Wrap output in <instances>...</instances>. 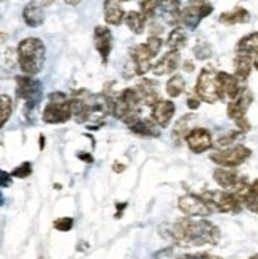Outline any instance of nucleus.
I'll list each match as a JSON object with an SVG mask.
<instances>
[{
	"label": "nucleus",
	"instance_id": "24",
	"mask_svg": "<svg viewBox=\"0 0 258 259\" xmlns=\"http://www.w3.org/2000/svg\"><path fill=\"white\" fill-rule=\"evenodd\" d=\"M124 22L127 24V27L136 35H141L144 32L146 18L143 16V13L141 11H128L124 16Z\"/></svg>",
	"mask_w": 258,
	"mask_h": 259
},
{
	"label": "nucleus",
	"instance_id": "2",
	"mask_svg": "<svg viewBox=\"0 0 258 259\" xmlns=\"http://www.w3.org/2000/svg\"><path fill=\"white\" fill-rule=\"evenodd\" d=\"M46 59V48L40 38H25L18 46V60L21 70L27 74L33 76L40 73Z\"/></svg>",
	"mask_w": 258,
	"mask_h": 259
},
{
	"label": "nucleus",
	"instance_id": "1",
	"mask_svg": "<svg viewBox=\"0 0 258 259\" xmlns=\"http://www.w3.org/2000/svg\"><path fill=\"white\" fill-rule=\"evenodd\" d=\"M163 239L179 247H203L217 245L220 240V231L208 220L179 218L174 223H165L159 228Z\"/></svg>",
	"mask_w": 258,
	"mask_h": 259
},
{
	"label": "nucleus",
	"instance_id": "47",
	"mask_svg": "<svg viewBox=\"0 0 258 259\" xmlns=\"http://www.w3.org/2000/svg\"><path fill=\"white\" fill-rule=\"evenodd\" d=\"M7 38H8V36H7V33H4V32H0V43H4V41L7 40Z\"/></svg>",
	"mask_w": 258,
	"mask_h": 259
},
{
	"label": "nucleus",
	"instance_id": "50",
	"mask_svg": "<svg viewBox=\"0 0 258 259\" xmlns=\"http://www.w3.org/2000/svg\"><path fill=\"white\" fill-rule=\"evenodd\" d=\"M119 2H128V0H119Z\"/></svg>",
	"mask_w": 258,
	"mask_h": 259
},
{
	"label": "nucleus",
	"instance_id": "30",
	"mask_svg": "<svg viewBox=\"0 0 258 259\" xmlns=\"http://www.w3.org/2000/svg\"><path fill=\"white\" fill-rule=\"evenodd\" d=\"M159 2H160V0H143V2L139 4L141 13H143V16H144L146 19H148V18H154V16L157 15Z\"/></svg>",
	"mask_w": 258,
	"mask_h": 259
},
{
	"label": "nucleus",
	"instance_id": "28",
	"mask_svg": "<svg viewBox=\"0 0 258 259\" xmlns=\"http://www.w3.org/2000/svg\"><path fill=\"white\" fill-rule=\"evenodd\" d=\"M184 89H186V81L182 79V76H179V74L171 76V79L166 82V94L171 98L179 97L184 92Z\"/></svg>",
	"mask_w": 258,
	"mask_h": 259
},
{
	"label": "nucleus",
	"instance_id": "38",
	"mask_svg": "<svg viewBox=\"0 0 258 259\" xmlns=\"http://www.w3.org/2000/svg\"><path fill=\"white\" fill-rule=\"evenodd\" d=\"M11 177H13L11 174H8V172L4 171V169H0V187H4V188L11 187V184H13Z\"/></svg>",
	"mask_w": 258,
	"mask_h": 259
},
{
	"label": "nucleus",
	"instance_id": "32",
	"mask_svg": "<svg viewBox=\"0 0 258 259\" xmlns=\"http://www.w3.org/2000/svg\"><path fill=\"white\" fill-rule=\"evenodd\" d=\"M241 136H242L241 132H231V133H228L227 136H224V138H220V139L217 141V147H218V149L231 147V144H233V142H236Z\"/></svg>",
	"mask_w": 258,
	"mask_h": 259
},
{
	"label": "nucleus",
	"instance_id": "44",
	"mask_svg": "<svg viewBox=\"0 0 258 259\" xmlns=\"http://www.w3.org/2000/svg\"><path fill=\"white\" fill-rule=\"evenodd\" d=\"M252 62H253V67H255V68L258 70V53H255V56H253Z\"/></svg>",
	"mask_w": 258,
	"mask_h": 259
},
{
	"label": "nucleus",
	"instance_id": "39",
	"mask_svg": "<svg viewBox=\"0 0 258 259\" xmlns=\"http://www.w3.org/2000/svg\"><path fill=\"white\" fill-rule=\"evenodd\" d=\"M187 106H189L190 109H198V108H200V98H198V97H190V98L187 100Z\"/></svg>",
	"mask_w": 258,
	"mask_h": 259
},
{
	"label": "nucleus",
	"instance_id": "42",
	"mask_svg": "<svg viewBox=\"0 0 258 259\" xmlns=\"http://www.w3.org/2000/svg\"><path fill=\"white\" fill-rule=\"evenodd\" d=\"M116 205H118V213H116V218H119V215H121V210L124 212V209H125L127 202H122V204H116Z\"/></svg>",
	"mask_w": 258,
	"mask_h": 259
},
{
	"label": "nucleus",
	"instance_id": "10",
	"mask_svg": "<svg viewBox=\"0 0 258 259\" xmlns=\"http://www.w3.org/2000/svg\"><path fill=\"white\" fill-rule=\"evenodd\" d=\"M214 180L224 190L238 194V196L241 198V201H242L244 194L249 191V185L246 182V179L238 176L235 171L225 169V167H218V169L214 171Z\"/></svg>",
	"mask_w": 258,
	"mask_h": 259
},
{
	"label": "nucleus",
	"instance_id": "9",
	"mask_svg": "<svg viewBox=\"0 0 258 259\" xmlns=\"http://www.w3.org/2000/svg\"><path fill=\"white\" fill-rule=\"evenodd\" d=\"M212 5L208 0H192L190 5H187L180 11V22H182L187 29L195 30L201 19L212 13Z\"/></svg>",
	"mask_w": 258,
	"mask_h": 259
},
{
	"label": "nucleus",
	"instance_id": "34",
	"mask_svg": "<svg viewBox=\"0 0 258 259\" xmlns=\"http://www.w3.org/2000/svg\"><path fill=\"white\" fill-rule=\"evenodd\" d=\"M54 228L60 232H68L71 228H73V218L70 217H62V218H57L54 222Z\"/></svg>",
	"mask_w": 258,
	"mask_h": 259
},
{
	"label": "nucleus",
	"instance_id": "3",
	"mask_svg": "<svg viewBox=\"0 0 258 259\" xmlns=\"http://www.w3.org/2000/svg\"><path fill=\"white\" fill-rule=\"evenodd\" d=\"M48 100L49 101L43 111V122L54 125V123H63L73 117L71 100L63 92H53Z\"/></svg>",
	"mask_w": 258,
	"mask_h": 259
},
{
	"label": "nucleus",
	"instance_id": "31",
	"mask_svg": "<svg viewBox=\"0 0 258 259\" xmlns=\"http://www.w3.org/2000/svg\"><path fill=\"white\" fill-rule=\"evenodd\" d=\"M193 54H195V57L198 60H206L212 56V48L208 43H198L195 46V49H193Z\"/></svg>",
	"mask_w": 258,
	"mask_h": 259
},
{
	"label": "nucleus",
	"instance_id": "49",
	"mask_svg": "<svg viewBox=\"0 0 258 259\" xmlns=\"http://www.w3.org/2000/svg\"><path fill=\"white\" fill-rule=\"evenodd\" d=\"M249 259H258V253H256V254H253V256H252V257H249Z\"/></svg>",
	"mask_w": 258,
	"mask_h": 259
},
{
	"label": "nucleus",
	"instance_id": "16",
	"mask_svg": "<svg viewBox=\"0 0 258 259\" xmlns=\"http://www.w3.org/2000/svg\"><path fill=\"white\" fill-rule=\"evenodd\" d=\"M217 81H218V87H220V94H222V100L228 98V100H235L239 94H241V85H239V79L236 76H231L228 73L218 71L217 73Z\"/></svg>",
	"mask_w": 258,
	"mask_h": 259
},
{
	"label": "nucleus",
	"instance_id": "23",
	"mask_svg": "<svg viewBox=\"0 0 258 259\" xmlns=\"http://www.w3.org/2000/svg\"><path fill=\"white\" fill-rule=\"evenodd\" d=\"M252 57L249 54H238L235 60V76L239 81H246L252 71Z\"/></svg>",
	"mask_w": 258,
	"mask_h": 259
},
{
	"label": "nucleus",
	"instance_id": "11",
	"mask_svg": "<svg viewBox=\"0 0 258 259\" xmlns=\"http://www.w3.org/2000/svg\"><path fill=\"white\" fill-rule=\"evenodd\" d=\"M179 210L189 215V217H209L214 210L212 207L204 201L203 196H197V194H184L177 201Z\"/></svg>",
	"mask_w": 258,
	"mask_h": 259
},
{
	"label": "nucleus",
	"instance_id": "46",
	"mask_svg": "<svg viewBox=\"0 0 258 259\" xmlns=\"http://www.w3.org/2000/svg\"><path fill=\"white\" fill-rule=\"evenodd\" d=\"M40 149L42 150L45 149V136L43 135H40Z\"/></svg>",
	"mask_w": 258,
	"mask_h": 259
},
{
	"label": "nucleus",
	"instance_id": "48",
	"mask_svg": "<svg viewBox=\"0 0 258 259\" xmlns=\"http://www.w3.org/2000/svg\"><path fill=\"white\" fill-rule=\"evenodd\" d=\"M2 204H4V194L0 193V205H2Z\"/></svg>",
	"mask_w": 258,
	"mask_h": 259
},
{
	"label": "nucleus",
	"instance_id": "4",
	"mask_svg": "<svg viewBox=\"0 0 258 259\" xmlns=\"http://www.w3.org/2000/svg\"><path fill=\"white\" fill-rule=\"evenodd\" d=\"M16 97L24 101L25 111L35 109L43 98V84L32 76L16 77Z\"/></svg>",
	"mask_w": 258,
	"mask_h": 259
},
{
	"label": "nucleus",
	"instance_id": "17",
	"mask_svg": "<svg viewBox=\"0 0 258 259\" xmlns=\"http://www.w3.org/2000/svg\"><path fill=\"white\" fill-rule=\"evenodd\" d=\"M179 51H168L156 65L152 67V73L156 76H165L171 74L179 67Z\"/></svg>",
	"mask_w": 258,
	"mask_h": 259
},
{
	"label": "nucleus",
	"instance_id": "35",
	"mask_svg": "<svg viewBox=\"0 0 258 259\" xmlns=\"http://www.w3.org/2000/svg\"><path fill=\"white\" fill-rule=\"evenodd\" d=\"M148 48L154 53V56H157L160 53V49H162V40H160V36H149L148 38V41H146Z\"/></svg>",
	"mask_w": 258,
	"mask_h": 259
},
{
	"label": "nucleus",
	"instance_id": "27",
	"mask_svg": "<svg viewBox=\"0 0 258 259\" xmlns=\"http://www.w3.org/2000/svg\"><path fill=\"white\" fill-rule=\"evenodd\" d=\"M166 45H168L170 51H180L182 48H186L187 45V33L184 29H173L171 33L168 35V40H166Z\"/></svg>",
	"mask_w": 258,
	"mask_h": 259
},
{
	"label": "nucleus",
	"instance_id": "5",
	"mask_svg": "<svg viewBox=\"0 0 258 259\" xmlns=\"http://www.w3.org/2000/svg\"><path fill=\"white\" fill-rule=\"evenodd\" d=\"M217 73L218 71L209 67L203 68L195 85V95L206 103H211V105L218 100H222L220 87H218V81H217Z\"/></svg>",
	"mask_w": 258,
	"mask_h": 259
},
{
	"label": "nucleus",
	"instance_id": "18",
	"mask_svg": "<svg viewBox=\"0 0 258 259\" xmlns=\"http://www.w3.org/2000/svg\"><path fill=\"white\" fill-rule=\"evenodd\" d=\"M157 15L166 24H177L180 21V11H179V0H160Z\"/></svg>",
	"mask_w": 258,
	"mask_h": 259
},
{
	"label": "nucleus",
	"instance_id": "33",
	"mask_svg": "<svg viewBox=\"0 0 258 259\" xmlns=\"http://www.w3.org/2000/svg\"><path fill=\"white\" fill-rule=\"evenodd\" d=\"M30 174H32V164L29 161L21 163L18 167H15V171L11 172V176L16 177V179H25V177H29Z\"/></svg>",
	"mask_w": 258,
	"mask_h": 259
},
{
	"label": "nucleus",
	"instance_id": "45",
	"mask_svg": "<svg viewBox=\"0 0 258 259\" xmlns=\"http://www.w3.org/2000/svg\"><path fill=\"white\" fill-rule=\"evenodd\" d=\"M65 2L68 4V5H78L81 0H65Z\"/></svg>",
	"mask_w": 258,
	"mask_h": 259
},
{
	"label": "nucleus",
	"instance_id": "29",
	"mask_svg": "<svg viewBox=\"0 0 258 259\" xmlns=\"http://www.w3.org/2000/svg\"><path fill=\"white\" fill-rule=\"evenodd\" d=\"M13 112V101L8 95H0V128H2L11 117Z\"/></svg>",
	"mask_w": 258,
	"mask_h": 259
},
{
	"label": "nucleus",
	"instance_id": "21",
	"mask_svg": "<svg viewBox=\"0 0 258 259\" xmlns=\"http://www.w3.org/2000/svg\"><path fill=\"white\" fill-rule=\"evenodd\" d=\"M222 24H228V25H233V24H246L250 21V15L246 8H241V7H236L231 11H227V13H222L220 18H218Z\"/></svg>",
	"mask_w": 258,
	"mask_h": 259
},
{
	"label": "nucleus",
	"instance_id": "36",
	"mask_svg": "<svg viewBox=\"0 0 258 259\" xmlns=\"http://www.w3.org/2000/svg\"><path fill=\"white\" fill-rule=\"evenodd\" d=\"M177 259H224V257L215 256V254H209V253H198V254H182Z\"/></svg>",
	"mask_w": 258,
	"mask_h": 259
},
{
	"label": "nucleus",
	"instance_id": "14",
	"mask_svg": "<svg viewBox=\"0 0 258 259\" xmlns=\"http://www.w3.org/2000/svg\"><path fill=\"white\" fill-rule=\"evenodd\" d=\"M94 45H95V49L98 51V54L101 57V62L106 63L109 53H111V48H113L111 30L103 27V25H97L95 30H94Z\"/></svg>",
	"mask_w": 258,
	"mask_h": 259
},
{
	"label": "nucleus",
	"instance_id": "43",
	"mask_svg": "<svg viewBox=\"0 0 258 259\" xmlns=\"http://www.w3.org/2000/svg\"><path fill=\"white\" fill-rule=\"evenodd\" d=\"M184 70L193 71V63H192V62H186V63H184Z\"/></svg>",
	"mask_w": 258,
	"mask_h": 259
},
{
	"label": "nucleus",
	"instance_id": "13",
	"mask_svg": "<svg viewBox=\"0 0 258 259\" xmlns=\"http://www.w3.org/2000/svg\"><path fill=\"white\" fill-rule=\"evenodd\" d=\"M132 60H133V65H135V73L136 74H144L151 70V62L152 59L156 57L154 56L152 51L148 48L146 43L143 45H136L132 51Z\"/></svg>",
	"mask_w": 258,
	"mask_h": 259
},
{
	"label": "nucleus",
	"instance_id": "22",
	"mask_svg": "<svg viewBox=\"0 0 258 259\" xmlns=\"http://www.w3.org/2000/svg\"><path fill=\"white\" fill-rule=\"evenodd\" d=\"M128 128L132 130V133H136L139 136H148V138H157L160 136V130L154 125V122L146 120V119H136L132 125H128Z\"/></svg>",
	"mask_w": 258,
	"mask_h": 259
},
{
	"label": "nucleus",
	"instance_id": "7",
	"mask_svg": "<svg viewBox=\"0 0 258 259\" xmlns=\"http://www.w3.org/2000/svg\"><path fill=\"white\" fill-rule=\"evenodd\" d=\"M203 198L217 212L238 213L242 205L241 198L231 191H204Z\"/></svg>",
	"mask_w": 258,
	"mask_h": 259
},
{
	"label": "nucleus",
	"instance_id": "15",
	"mask_svg": "<svg viewBox=\"0 0 258 259\" xmlns=\"http://www.w3.org/2000/svg\"><path fill=\"white\" fill-rule=\"evenodd\" d=\"M174 111H176V106L173 105L171 101L160 100V101H157L156 105L152 106V119H154V122H156L159 126L166 128V126L170 125L171 119H173Z\"/></svg>",
	"mask_w": 258,
	"mask_h": 259
},
{
	"label": "nucleus",
	"instance_id": "26",
	"mask_svg": "<svg viewBox=\"0 0 258 259\" xmlns=\"http://www.w3.org/2000/svg\"><path fill=\"white\" fill-rule=\"evenodd\" d=\"M236 53L238 54H249V56L258 53V32L241 38L239 43L236 45Z\"/></svg>",
	"mask_w": 258,
	"mask_h": 259
},
{
	"label": "nucleus",
	"instance_id": "8",
	"mask_svg": "<svg viewBox=\"0 0 258 259\" xmlns=\"http://www.w3.org/2000/svg\"><path fill=\"white\" fill-rule=\"evenodd\" d=\"M252 155V150L242 144L238 146H231L222 150H217L211 155V161H214L215 164L222 166V167H236L241 166L246 160H249V157Z\"/></svg>",
	"mask_w": 258,
	"mask_h": 259
},
{
	"label": "nucleus",
	"instance_id": "41",
	"mask_svg": "<svg viewBox=\"0 0 258 259\" xmlns=\"http://www.w3.org/2000/svg\"><path fill=\"white\" fill-rule=\"evenodd\" d=\"M113 171L114 172H124L125 171V164H121V163H118V161H116L114 164H113Z\"/></svg>",
	"mask_w": 258,
	"mask_h": 259
},
{
	"label": "nucleus",
	"instance_id": "20",
	"mask_svg": "<svg viewBox=\"0 0 258 259\" xmlns=\"http://www.w3.org/2000/svg\"><path fill=\"white\" fill-rule=\"evenodd\" d=\"M105 21L109 25H121L124 21V10L119 0H105Z\"/></svg>",
	"mask_w": 258,
	"mask_h": 259
},
{
	"label": "nucleus",
	"instance_id": "19",
	"mask_svg": "<svg viewBox=\"0 0 258 259\" xmlns=\"http://www.w3.org/2000/svg\"><path fill=\"white\" fill-rule=\"evenodd\" d=\"M22 19L29 27H40L45 21L43 8L38 2H29L22 10Z\"/></svg>",
	"mask_w": 258,
	"mask_h": 259
},
{
	"label": "nucleus",
	"instance_id": "25",
	"mask_svg": "<svg viewBox=\"0 0 258 259\" xmlns=\"http://www.w3.org/2000/svg\"><path fill=\"white\" fill-rule=\"evenodd\" d=\"M195 120V115L193 114H189V115H184V117H180L179 120H177V123H176V126H174V130H173V133H171V138H173V141L176 142V144H179L180 141L182 139H186V136L189 135V126H190V123Z\"/></svg>",
	"mask_w": 258,
	"mask_h": 259
},
{
	"label": "nucleus",
	"instance_id": "37",
	"mask_svg": "<svg viewBox=\"0 0 258 259\" xmlns=\"http://www.w3.org/2000/svg\"><path fill=\"white\" fill-rule=\"evenodd\" d=\"M173 254H174V248L166 247L157 253H154V259H173Z\"/></svg>",
	"mask_w": 258,
	"mask_h": 259
},
{
	"label": "nucleus",
	"instance_id": "12",
	"mask_svg": "<svg viewBox=\"0 0 258 259\" xmlns=\"http://www.w3.org/2000/svg\"><path fill=\"white\" fill-rule=\"evenodd\" d=\"M186 142L193 153H203L212 147V136L206 128H193L186 136Z\"/></svg>",
	"mask_w": 258,
	"mask_h": 259
},
{
	"label": "nucleus",
	"instance_id": "40",
	"mask_svg": "<svg viewBox=\"0 0 258 259\" xmlns=\"http://www.w3.org/2000/svg\"><path fill=\"white\" fill-rule=\"evenodd\" d=\"M78 158L81 161H86V163H94V157L87 152H78Z\"/></svg>",
	"mask_w": 258,
	"mask_h": 259
},
{
	"label": "nucleus",
	"instance_id": "6",
	"mask_svg": "<svg viewBox=\"0 0 258 259\" xmlns=\"http://www.w3.org/2000/svg\"><path fill=\"white\" fill-rule=\"evenodd\" d=\"M253 101V95L249 89H242L241 94L228 103L227 108V114L231 120H235L236 125L239 126L241 132H249L250 130V123L246 119V112L249 109V106Z\"/></svg>",
	"mask_w": 258,
	"mask_h": 259
}]
</instances>
